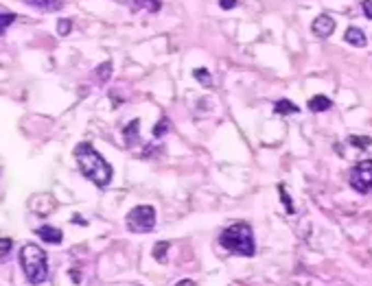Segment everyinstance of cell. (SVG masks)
<instances>
[{
  "label": "cell",
  "mask_w": 372,
  "mask_h": 286,
  "mask_svg": "<svg viewBox=\"0 0 372 286\" xmlns=\"http://www.w3.org/2000/svg\"><path fill=\"white\" fill-rule=\"evenodd\" d=\"M311 31L316 33L318 38H322V40L331 38L333 31H335V20H333L331 16H326V13H322V16H318L316 20H313Z\"/></svg>",
  "instance_id": "8992f818"
},
{
  "label": "cell",
  "mask_w": 372,
  "mask_h": 286,
  "mask_svg": "<svg viewBox=\"0 0 372 286\" xmlns=\"http://www.w3.org/2000/svg\"><path fill=\"white\" fill-rule=\"evenodd\" d=\"M18 260H20V267L24 271V277L28 284L38 286L48 280V256L40 245H35V243L22 245Z\"/></svg>",
  "instance_id": "3957f363"
},
{
  "label": "cell",
  "mask_w": 372,
  "mask_h": 286,
  "mask_svg": "<svg viewBox=\"0 0 372 286\" xmlns=\"http://www.w3.org/2000/svg\"><path fill=\"white\" fill-rule=\"evenodd\" d=\"M160 0H131V9L138 11V9H147L149 13H156L160 11Z\"/></svg>",
  "instance_id": "4fadbf2b"
},
{
  "label": "cell",
  "mask_w": 372,
  "mask_h": 286,
  "mask_svg": "<svg viewBox=\"0 0 372 286\" xmlns=\"http://www.w3.org/2000/svg\"><path fill=\"white\" fill-rule=\"evenodd\" d=\"M306 107H309V112L320 114V112H326V109H331L333 107V101L328 99V97H324V94H316L313 99H309Z\"/></svg>",
  "instance_id": "9c48e42d"
},
{
  "label": "cell",
  "mask_w": 372,
  "mask_h": 286,
  "mask_svg": "<svg viewBox=\"0 0 372 286\" xmlns=\"http://www.w3.org/2000/svg\"><path fill=\"white\" fill-rule=\"evenodd\" d=\"M123 138H125L127 146H134L140 138V120H131L125 129H123Z\"/></svg>",
  "instance_id": "30bf717a"
},
{
  "label": "cell",
  "mask_w": 372,
  "mask_h": 286,
  "mask_svg": "<svg viewBox=\"0 0 372 286\" xmlns=\"http://www.w3.org/2000/svg\"><path fill=\"white\" fill-rule=\"evenodd\" d=\"M156 210L151 208V205H136L134 210L127 212L125 216V225L129 232L134 234H149L153 227H156Z\"/></svg>",
  "instance_id": "277c9868"
},
{
  "label": "cell",
  "mask_w": 372,
  "mask_h": 286,
  "mask_svg": "<svg viewBox=\"0 0 372 286\" xmlns=\"http://www.w3.org/2000/svg\"><path fill=\"white\" fill-rule=\"evenodd\" d=\"M13 22H16V13L11 11H0V35H3L7 28H9Z\"/></svg>",
  "instance_id": "2e32d148"
},
{
  "label": "cell",
  "mask_w": 372,
  "mask_h": 286,
  "mask_svg": "<svg viewBox=\"0 0 372 286\" xmlns=\"http://www.w3.org/2000/svg\"><path fill=\"white\" fill-rule=\"evenodd\" d=\"M35 234H38L44 243H48V245H60L64 240L62 230H57V227H53V225H42V227L35 230Z\"/></svg>",
  "instance_id": "52a82bcc"
},
{
  "label": "cell",
  "mask_w": 372,
  "mask_h": 286,
  "mask_svg": "<svg viewBox=\"0 0 372 286\" xmlns=\"http://www.w3.org/2000/svg\"><path fill=\"white\" fill-rule=\"evenodd\" d=\"M193 77L197 79V83L204 85V87H213V75L206 70V68H197L193 72Z\"/></svg>",
  "instance_id": "9a60e30c"
},
{
  "label": "cell",
  "mask_w": 372,
  "mask_h": 286,
  "mask_svg": "<svg viewBox=\"0 0 372 286\" xmlns=\"http://www.w3.org/2000/svg\"><path fill=\"white\" fill-rule=\"evenodd\" d=\"M361 9H363V16H366L368 20H372V0H363Z\"/></svg>",
  "instance_id": "603a6c76"
},
{
  "label": "cell",
  "mask_w": 372,
  "mask_h": 286,
  "mask_svg": "<svg viewBox=\"0 0 372 286\" xmlns=\"http://www.w3.org/2000/svg\"><path fill=\"white\" fill-rule=\"evenodd\" d=\"M24 3L35 7V9H42V11H57V9H62V0H24Z\"/></svg>",
  "instance_id": "7c38bea8"
},
{
  "label": "cell",
  "mask_w": 372,
  "mask_h": 286,
  "mask_svg": "<svg viewBox=\"0 0 372 286\" xmlns=\"http://www.w3.org/2000/svg\"><path fill=\"white\" fill-rule=\"evenodd\" d=\"M348 142L357 146V149H368L372 144V138L370 136H348Z\"/></svg>",
  "instance_id": "e0dca14e"
},
{
  "label": "cell",
  "mask_w": 372,
  "mask_h": 286,
  "mask_svg": "<svg viewBox=\"0 0 372 286\" xmlns=\"http://www.w3.org/2000/svg\"><path fill=\"white\" fill-rule=\"evenodd\" d=\"M11 247H13V240L11 238H0V260H3L5 256H9Z\"/></svg>",
  "instance_id": "44dd1931"
},
{
  "label": "cell",
  "mask_w": 372,
  "mask_h": 286,
  "mask_svg": "<svg viewBox=\"0 0 372 286\" xmlns=\"http://www.w3.org/2000/svg\"><path fill=\"white\" fill-rule=\"evenodd\" d=\"M72 31V22L70 20H60L57 22V33L60 35H68Z\"/></svg>",
  "instance_id": "7402d4cb"
},
{
  "label": "cell",
  "mask_w": 372,
  "mask_h": 286,
  "mask_svg": "<svg viewBox=\"0 0 372 286\" xmlns=\"http://www.w3.org/2000/svg\"><path fill=\"white\" fill-rule=\"evenodd\" d=\"M344 40L350 44V46H357V48H363L368 44V40H366V33L361 31V28H357V26H348L346 28V33H344Z\"/></svg>",
  "instance_id": "ba28073f"
},
{
  "label": "cell",
  "mask_w": 372,
  "mask_h": 286,
  "mask_svg": "<svg viewBox=\"0 0 372 286\" xmlns=\"http://www.w3.org/2000/svg\"><path fill=\"white\" fill-rule=\"evenodd\" d=\"M219 245H221L225 251H230L235 256H245V258H252V256L256 253L254 232L245 221H237V223L225 227V230L219 234Z\"/></svg>",
  "instance_id": "7a4b0ae2"
},
{
  "label": "cell",
  "mask_w": 372,
  "mask_h": 286,
  "mask_svg": "<svg viewBox=\"0 0 372 286\" xmlns=\"http://www.w3.org/2000/svg\"><path fill=\"white\" fill-rule=\"evenodd\" d=\"M274 112L280 114V116H291V114H298L300 112V107L296 105V103H291L289 99H280L274 103Z\"/></svg>",
  "instance_id": "8fae6325"
},
{
  "label": "cell",
  "mask_w": 372,
  "mask_h": 286,
  "mask_svg": "<svg viewBox=\"0 0 372 286\" xmlns=\"http://www.w3.org/2000/svg\"><path fill=\"white\" fill-rule=\"evenodd\" d=\"M94 77H97V81L99 83H105V81H109V77H112V61H105V63H101L97 70H94Z\"/></svg>",
  "instance_id": "5bb4252c"
},
{
  "label": "cell",
  "mask_w": 372,
  "mask_h": 286,
  "mask_svg": "<svg viewBox=\"0 0 372 286\" xmlns=\"http://www.w3.org/2000/svg\"><path fill=\"white\" fill-rule=\"evenodd\" d=\"M278 193H280L282 205H284V208H287V212H289V214H294V212H296V208H294V203H291V197L287 195V190H284V186H278Z\"/></svg>",
  "instance_id": "d6986e66"
},
{
  "label": "cell",
  "mask_w": 372,
  "mask_h": 286,
  "mask_svg": "<svg viewBox=\"0 0 372 286\" xmlns=\"http://www.w3.org/2000/svg\"><path fill=\"white\" fill-rule=\"evenodd\" d=\"M169 127H171L169 118H162V120L156 124V127H153V138H162V136H166V134H169Z\"/></svg>",
  "instance_id": "ac0fdd59"
},
{
  "label": "cell",
  "mask_w": 372,
  "mask_h": 286,
  "mask_svg": "<svg viewBox=\"0 0 372 286\" xmlns=\"http://www.w3.org/2000/svg\"><path fill=\"white\" fill-rule=\"evenodd\" d=\"M219 5H221V9H235L237 0H219Z\"/></svg>",
  "instance_id": "cb8c5ba5"
},
{
  "label": "cell",
  "mask_w": 372,
  "mask_h": 286,
  "mask_svg": "<svg viewBox=\"0 0 372 286\" xmlns=\"http://www.w3.org/2000/svg\"><path fill=\"white\" fill-rule=\"evenodd\" d=\"M175 286H195V282H193V280H180Z\"/></svg>",
  "instance_id": "d4e9b609"
},
{
  "label": "cell",
  "mask_w": 372,
  "mask_h": 286,
  "mask_svg": "<svg viewBox=\"0 0 372 286\" xmlns=\"http://www.w3.org/2000/svg\"><path fill=\"white\" fill-rule=\"evenodd\" d=\"M75 160L83 177H88L97 188H107L112 181V166L94 149L90 142H81L75 149Z\"/></svg>",
  "instance_id": "6da1fadb"
},
{
  "label": "cell",
  "mask_w": 372,
  "mask_h": 286,
  "mask_svg": "<svg viewBox=\"0 0 372 286\" xmlns=\"http://www.w3.org/2000/svg\"><path fill=\"white\" fill-rule=\"evenodd\" d=\"M169 249V243H158L156 247H153V258H156L158 262H164V251Z\"/></svg>",
  "instance_id": "ffe728a7"
},
{
  "label": "cell",
  "mask_w": 372,
  "mask_h": 286,
  "mask_svg": "<svg viewBox=\"0 0 372 286\" xmlns=\"http://www.w3.org/2000/svg\"><path fill=\"white\" fill-rule=\"evenodd\" d=\"M350 186L361 195L370 193L372 190V160L357 162L353 168H350Z\"/></svg>",
  "instance_id": "5b68a950"
}]
</instances>
